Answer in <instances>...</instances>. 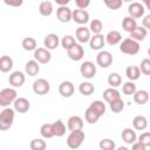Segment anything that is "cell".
<instances>
[{"label":"cell","instance_id":"6da1fadb","mask_svg":"<svg viewBox=\"0 0 150 150\" xmlns=\"http://www.w3.org/2000/svg\"><path fill=\"white\" fill-rule=\"evenodd\" d=\"M14 117H15V111L13 108L11 107L4 108L0 111V130L1 131L8 130L13 125Z\"/></svg>","mask_w":150,"mask_h":150},{"label":"cell","instance_id":"7a4b0ae2","mask_svg":"<svg viewBox=\"0 0 150 150\" xmlns=\"http://www.w3.org/2000/svg\"><path fill=\"white\" fill-rule=\"evenodd\" d=\"M139 49H141L139 42H137V41H135L130 38H127V39H124L120 42V52L123 53V54L136 55V54H138Z\"/></svg>","mask_w":150,"mask_h":150},{"label":"cell","instance_id":"3957f363","mask_svg":"<svg viewBox=\"0 0 150 150\" xmlns=\"http://www.w3.org/2000/svg\"><path fill=\"white\" fill-rule=\"evenodd\" d=\"M84 138H86L84 131H82V130L70 131V134H69V135H68V137H67L66 143H67L68 148H70V149L75 150V149H79V148L82 145V143H83Z\"/></svg>","mask_w":150,"mask_h":150},{"label":"cell","instance_id":"277c9868","mask_svg":"<svg viewBox=\"0 0 150 150\" xmlns=\"http://www.w3.org/2000/svg\"><path fill=\"white\" fill-rule=\"evenodd\" d=\"M18 94L14 88H4L0 90V107L8 108L16 100Z\"/></svg>","mask_w":150,"mask_h":150},{"label":"cell","instance_id":"5b68a950","mask_svg":"<svg viewBox=\"0 0 150 150\" xmlns=\"http://www.w3.org/2000/svg\"><path fill=\"white\" fill-rule=\"evenodd\" d=\"M144 12H145L144 5L138 2V1H134L128 6V16H130L135 20L139 19V18H143Z\"/></svg>","mask_w":150,"mask_h":150},{"label":"cell","instance_id":"8992f818","mask_svg":"<svg viewBox=\"0 0 150 150\" xmlns=\"http://www.w3.org/2000/svg\"><path fill=\"white\" fill-rule=\"evenodd\" d=\"M33 91L36 94V95H40V96H43L46 94L49 93L50 90V83L46 80V79H38L33 82Z\"/></svg>","mask_w":150,"mask_h":150},{"label":"cell","instance_id":"52a82bcc","mask_svg":"<svg viewBox=\"0 0 150 150\" xmlns=\"http://www.w3.org/2000/svg\"><path fill=\"white\" fill-rule=\"evenodd\" d=\"M34 60L40 64H47L49 63V61L52 60V54L48 49H46L45 47H39L34 50Z\"/></svg>","mask_w":150,"mask_h":150},{"label":"cell","instance_id":"ba28073f","mask_svg":"<svg viewBox=\"0 0 150 150\" xmlns=\"http://www.w3.org/2000/svg\"><path fill=\"white\" fill-rule=\"evenodd\" d=\"M80 74L84 79L90 80L96 75V66L91 61H84L80 66Z\"/></svg>","mask_w":150,"mask_h":150},{"label":"cell","instance_id":"9c48e42d","mask_svg":"<svg viewBox=\"0 0 150 150\" xmlns=\"http://www.w3.org/2000/svg\"><path fill=\"white\" fill-rule=\"evenodd\" d=\"M96 63L101 68H108L112 63V55L108 50H100L96 55Z\"/></svg>","mask_w":150,"mask_h":150},{"label":"cell","instance_id":"30bf717a","mask_svg":"<svg viewBox=\"0 0 150 150\" xmlns=\"http://www.w3.org/2000/svg\"><path fill=\"white\" fill-rule=\"evenodd\" d=\"M71 20L80 26H84L89 21V13L86 9H74L71 11Z\"/></svg>","mask_w":150,"mask_h":150},{"label":"cell","instance_id":"8fae6325","mask_svg":"<svg viewBox=\"0 0 150 150\" xmlns=\"http://www.w3.org/2000/svg\"><path fill=\"white\" fill-rule=\"evenodd\" d=\"M90 38H91V33H90L88 27L80 26L79 28H76V30H75V40L79 41L80 45L89 42Z\"/></svg>","mask_w":150,"mask_h":150},{"label":"cell","instance_id":"7c38bea8","mask_svg":"<svg viewBox=\"0 0 150 150\" xmlns=\"http://www.w3.org/2000/svg\"><path fill=\"white\" fill-rule=\"evenodd\" d=\"M67 55H68V57H69L70 60H73V61H80V60H82L83 56H84V49H83L82 45H80V43L76 42L73 47H70V48L67 50Z\"/></svg>","mask_w":150,"mask_h":150},{"label":"cell","instance_id":"4fadbf2b","mask_svg":"<svg viewBox=\"0 0 150 150\" xmlns=\"http://www.w3.org/2000/svg\"><path fill=\"white\" fill-rule=\"evenodd\" d=\"M25 81H26V76L20 70L13 71L9 75V77H8V82L12 86V88H20V87H22L23 83H25Z\"/></svg>","mask_w":150,"mask_h":150},{"label":"cell","instance_id":"5bb4252c","mask_svg":"<svg viewBox=\"0 0 150 150\" xmlns=\"http://www.w3.org/2000/svg\"><path fill=\"white\" fill-rule=\"evenodd\" d=\"M30 108V102L26 97H16V100L13 102V109L16 112L25 114L29 110Z\"/></svg>","mask_w":150,"mask_h":150},{"label":"cell","instance_id":"9a60e30c","mask_svg":"<svg viewBox=\"0 0 150 150\" xmlns=\"http://www.w3.org/2000/svg\"><path fill=\"white\" fill-rule=\"evenodd\" d=\"M59 45H60V39H59L57 34H55V33H49L43 39V46L49 52L55 49V48H57Z\"/></svg>","mask_w":150,"mask_h":150},{"label":"cell","instance_id":"2e32d148","mask_svg":"<svg viewBox=\"0 0 150 150\" xmlns=\"http://www.w3.org/2000/svg\"><path fill=\"white\" fill-rule=\"evenodd\" d=\"M75 91V87L70 81H62L59 84V94L62 97H70Z\"/></svg>","mask_w":150,"mask_h":150},{"label":"cell","instance_id":"e0dca14e","mask_svg":"<svg viewBox=\"0 0 150 150\" xmlns=\"http://www.w3.org/2000/svg\"><path fill=\"white\" fill-rule=\"evenodd\" d=\"M104 45H105V40L103 34H94L89 40V46L93 50H102Z\"/></svg>","mask_w":150,"mask_h":150},{"label":"cell","instance_id":"ac0fdd59","mask_svg":"<svg viewBox=\"0 0 150 150\" xmlns=\"http://www.w3.org/2000/svg\"><path fill=\"white\" fill-rule=\"evenodd\" d=\"M67 128L70 130V131H77V130H82L83 129V120L77 116V115H74V116H70L67 121Z\"/></svg>","mask_w":150,"mask_h":150},{"label":"cell","instance_id":"d6986e66","mask_svg":"<svg viewBox=\"0 0 150 150\" xmlns=\"http://www.w3.org/2000/svg\"><path fill=\"white\" fill-rule=\"evenodd\" d=\"M56 18L60 22H69L71 20V9L68 6L57 7L56 9Z\"/></svg>","mask_w":150,"mask_h":150},{"label":"cell","instance_id":"ffe728a7","mask_svg":"<svg viewBox=\"0 0 150 150\" xmlns=\"http://www.w3.org/2000/svg\"><path fill=\"white\" fill-rule=\"evenodd\" d=\"M104 40L105 43H108L109 46H116L122 41V35L118 30H110L104 36Z\"/></svg>","mask_w":150,"mask_h":150},{"label":"cell","instance_id":"44dd1931","mask_svg":"<svg viewBox=\"0 0 150 150\" xmlns=\"http://www.w3.org/2000/svg\"><path fill=\"white\" fill-rule=\"evenodd\" d=\"M122 139L127 143V144H132L137 141V135H136V131L132 129V128H124L122 130Z\"/></svg>","mask_w":150,"mask_h":150},{"label":"cell","instance_id":"7402d4cb","mask_svg":"<svg viewBox=\"0 0 150 150\" xmlns=\"http://www.w3.org/2000/svg\"><path fill=\"white\" fill-rule=\"evenodd\" d=\"M40 71V64L35 60H29L25 64V73L28 76H36Z\"/></svg>","mask_w":150,"mask_h":150},{"label":"cell","instance_id":"603a6c76","mask_svg":"<svg viewBox=\"0 0 150 150\" xmlns=\"http://www.w3.org/2000/svg\"><path fill=\"white\" fill-rule=\"evenodd\" d=\"M132 127H134V130H137V131H143L146 129L148 127V120L145 116L143 115H137L134 117L132 120Z\"/></svg>","mask_w":150,"mask_h":150},{"label":"cell","instance_id":"cb8c5ba5","mask_svg":"<svg viewBox=\"0 0 150 150\" xmlns=\"http://www.w3.org/2000/svg\"><path fill=\"white\" fill-rule=\"evenodd\" d=\"M130 34V39H132V40H135V41H137V42H141V41H143L145 38H146V35H148V30L145 29V28H143L142 26H137L131 33H129Z\"/></svg>","mask_w":150,"mask_h":150},{"label":"cell","instance_id":"d4e9b609","mask_svg":"<svg viewBox=\"0 0 150 150\" xmlns=\"http://www.w3.org/2000/svg\"><path fill=\"white\" fill-rule=\"evenodd\" d=\"M103 98H104L105 102L110 103V102H112L117 98H121V94L116 88H110L109 87L103 91Z\"/></svg>","mask_w":150,"mask_h":150},{"label":"cell","instance_id":"484cf974","mask_svg":"<svg viewBox=\"0 0 150 150\" xmlns=\"http://www.w3.org/2000/svg\"><path fill=\"white\" fill-rule=\"evenodd\" d=\"M132 98L135 101V103L137 104H145L148 101H149V93L144 89H141V90H136L134 94H132Z\"/></svg>","mask_w":150,"mask_h":150},{"label":"cell","instance_id":"4316f807","mask_svg":"<svg viewBox=\"0 0 150 150\" xmlns=\"http://www.w3.org/2000/svg\"><path fill=\"white\" fill-rule=\"evenodd\" d=\"M53 11H54V8H53V2L52 1L45 0V1H41L39 4V12L42 16H50Z\"/></svg>","mask_w":150,"mask_h":150},{"label":"cell","instance_id":"83f0119b","mask_svg":"<svg viewBox=\"0 0 150 150\" xmlns=\"http://www.w3.org/2000/svg\"><path fill=\"white\" fill-rule=\"evenodd\" d=\"M13 68V60L8 55H2L0 56V71L2 73H8Z\"/></svg>","mask_w":150,"mask_h":150},{"label":"cell","instance_id":"f1b7e54d","mask_svg":"<svg viewBox=\"0 0 150 150\" xmlns=\"http://www.w3.org/2000/svg\"><path fill=\"white\" fill-rule=\"evenodd\" d=\"M89 108H91L100 117L103 116V115L105 114V111H107V107H105V104L103 103V101H101V100H95V101H93V102L90 103Z\"/></svg>","mask_w":150,"mask_h":150},{"label":"cell","instance_id":"f546056e","mask_svg":"<svg viewBox=\"0 0 150 150\" xmlns=\"http://www.w3.org/2000/svg\"><path fill=\"white\" fill-rule=\"evenodd\" d=\"M52 130H53V135L56 137H61L66 134V125L61 120L55 121L54 123H52Z\"/></svg>","mask_w":150,"mask_h":150},{"label":"cell","instance_id":"4dcf8cb0","mask_svg":"<svg viewBox=\"0 0 150 150\" xmlns=\"http://www.w3.org/2000/svg\"><path fill=\"white\" fill-rule=\"evenodd\" d=\"M125 75H127L128 80L131 81V82L138 80L139 76H141V71H139V69H138V66H129V67H127V69H125Z\"/></svg>","mask_w":150,"mask_h":150},{"label":"cell","instance_id":"1f68e13d","mask_svg":"<svg viewBox=\"0 0 150 150\" xmlns=\"http://www.w3.org/2000/svg\"><path fill=\"white\" fill-rule=\"evenodd\" d=\"M79 91L80 94H82L83 96H89L91 95L94 91H95V87L91 82L89 81H84V82H81L80 86H79Z\"/></svg>","mask_w":150,"mask_h":150},{"label":"cell","instance_id":"d6a6232c","mask_svg":"<svg viewBox=\"0 0 150 150\" xmlns=\"http://www.w3.org/2000/svg\"><path fill=\"white\" fill-rule=\"evenodd\" d=\"M136 27H137V22H136L135 19H132V18H130L128 15L123 18V20H122V28H123V30H125L128 33H131Z\"/></svg>","mask_w":150,"mask_h":150},{"label":"cell","instance_id":"836d02e7","mask_svg":"<svg viewBox=\"0 0 150 150\" xmlns=\"http://www.w3.org/2000/svg\"><path fill=\"white\" fill-rule=\"evenodd\" d=\"M21 46L22 48L26 50V52H34L38 47V43H36V40L32 36H27L22 41H21Z\"/></svg>","mask_w":150,"mask_h":150},{"label":"cell","instance_id":"e575fe53","mask_svg":"<svg viewBox=\"0 0 150 150\" xmlns=\"http://www.w3.org/2000/svg\"><path fill=\"white\" fill-rule=\"evenodd\" d=\"M107 81H108V84L110 86V88H117L122 84V76L118 73H110Z\"/></svg>","mask_w":150,"mask_h":150},{"label":"cell","instance_id":"d590c367","mask_svg":"<svg viewBox=\"0 0 150 150\" xmlns=\"http://www.w3.org/2000/svg\"><path fill=\"white\" fill-rule=\"evenodd\" d=\"M88 28H89L90 33H93V34H101V32L103 29V23L100 19H93L90 21Z\"/></svg>","mask_w":150,"mask_h":150},{"label":"cell","instance_id":"8d00e7d4","mask_svg":"<svg viewBox=\"0 0 150 150\" xmlns=\"http://www.w3.org/2000/svg\"><path fill=\"white\" fill-rule=\"evenodd\" d=\"M30 150H46L47 143L43 141V138H33L29 143Z\"/></svg>","mask_w":150,"mask_h":150},{"label":"cell","instance_id":"74e56055","mask_svg":"<svg viewBox=\"0 0 150 150\" xmlns=\"http://www.w3.org/2000/svg\"><path fill=\"white\" fill-rule=\"evenodd\" d=\"M84 118H86V121L89 123V124H95L98 120H100V116L91 109V108H87L86 109V111H84Z\"/></svg>","mask_w":150,"mask_h":150},{"label":"cell","instance_id":"f35d334b","mask_svg":"<svg viewBox=\"0 0 150 150\" xmlns=\"http://www.w3.org/2000/svg\"><path fill=\"white\" fill-rule=\"evenodd\" d=\"M98 148L101 150H115L116 149V144L110 138H102L98 142Z\"/></svg>","mask_w":150,"mask_h":150},{"label":"cell","instance_id":"ab89813d","mask_svg":"<svg viewBox=\"0 0 150 150\" xmlns=\"http://www.w3.org/2000/svg\"><path fill=\"white\" fill-rule=\"evenodd\" d=\"M109 108H110V110L112 112L120 114L124 109V102H123L122 98H117V100H115V101H112V102L109 103Z\"/></svg>","mask_w":150,"mask_h":150},{"label":"cell","instance_id":"60d3db41","mask_svg":"<svg viewBox=\"0 0 150 150\" xmlns=\"http://www.w3.org/2000/svg\"><path fill=\"white\" fill-rule=\"evenodd\" d=\"M40 134L42 136V138H52L54 137L53 135V130H52V123H45L41 125L40 128Z\"/></svg>","mask_w":150,"mask_h":150},{"label":"cell","instance_id":"b9f144b4","mask_svg":"<svg viewBox=\"0 0 150 150\" xmlns=\"http://www.w3.org/2000/svg\"><path fill=\"white\" fill-rule=\"evenodd\" d=\"M60 43H61V46H62L66 50H68L70 47H73V46L76 43V40H75V38H74L73 35H64V36L62 38V40L60 41Z\"/></svg>","mask_w":150,"mask_h":150},{"label":"cell","instance_id":"7bdbcfd3","mask_svg":"<svg viewBox=\"0 0 150 150\" xmlns=\"http://www.w3.org/2000/svg\"><path fill=\"white\" fill-rule=\"evenodd\" d=\"M136 90H137L136 89V84L134 82H131V81H128V82H125V83L122 84V93L124 95H127V96L132 95Z\"/></svg>","mask_w":150,"mask_h":150},{"label":"cell","instance_id":"ee69618b","mask_svg":"<svg viewBox=\"0 0 150 150\" xmlns=\"http://www.w3.org/2000/svg\"><path fill=\"white\" fill-rule=\"evenodd\" d=\"M138 69H139V71H141L143 75L149 76V75H150V60L146 59V57L143 59V60L141 61V64H139Z\"/></svg>","mask_w":150,"mask_h":150},{"label":"cell","instance_id":"f6af8a7d","mask_svg":"<svg viewBox=\"0 0 150 150\" xmlns=\"http://www.w3.org/2000/svg\"><path fill=\"white\" fill-rule=\"evenodd\" d=\"M137 142L138 143H141L142 145H144L145 148H148V146H150V132L149 131H144V132H142L138 137H137Z\"/></svg>","mask_w":150,"mask_h":150},{"label":"cell","instance_id":"bcb514c9","mask_svg":"<svg viewBox=\"0 0 150 150\" xmlns=\"http://www.w3.org/2000/svg\"><path fill=\"white\" fill-rule=\"evenodd\" d=\"M104 5H105L109 9L116 11V9H118V8L122 7L123 2H122V0H104Z\"/></svg>","mask_w":150,"mask_h":150},{"label":"cell","instance_id":"7dc6e473","mask_svg":"<svg viewBox=\"0 0 150 150\" xmlns=\"http://www.w3.org/2000/svg\"><path fill=\"white\" fill-rule=\"evenodd\" d=\"M77 9H86L90 5V0H75Z\"/></svg>","mask_w":150,"mask_h":150},{"label":"cell","instance_id":"c3c4849f","mask_svg":"<svg viewBox=\"0 0 150 150\" xmlns=\"http://www.w3.org/2000/svg\"><path fill=\"white\" fill-rule=\"evenodd\" d=\"M4 2H5V5L11 6V7H20L23 4L22 0H5Z\"/></svg>","mask_w":150,"mask_h":150},{"label":"cell","instance_id":"681fc988","mask_svg":"<svg viewBox=\"0 0 150 150\" xmlns=\"http://www.w3.org/2000/svg\"><path fill=\"white\" fill-rule=\"evenodd\" d=\"M142 27L145 28L146 30L150 28V15H144L143 16V20H142Z\"/></svg>","mask_w":150,"mask_h":150},{"label":"cell","instance_id":"f907efd6","mask_svg":"<svg viewBox=\"0 0 150 150\" xmlns=\"http://www.w3.org/2000/svg\"><path fill=\"white\" fill-rule=\"evenodd\" d=\"M131 150H146V148L136 141L135 143L131 144Z\"/></svg>","mask_w":150,"mask_h":150},{"label":"cell","instance_id":"816d5d0a","mask_svg":"<svg viewBox=\"0 0 150 150\" xmlns=\"http://www.w3.org/2000/svg\"><path fill=\"white\" fill-rule=\"evenodd\" d=\"M56 5H59V7H62V6H67L69 4V0H55Z\"/></svg>","mask_w":150,"mask_h":150},{"label":"cell","instance_id":"f5cc1de1","mask_svg":"<svg viewBox=\"0 0 150 150\" xmlns=\"http://www.w3.org/2000/svg\"><path fill=\"white\" fill-rule=\"evenodd\" d=\"M115 150H129L127 146H123V145H121V146H118V148H116Z\"/></svg>","mask_w":150,"mask_h":150}]
</instances>
